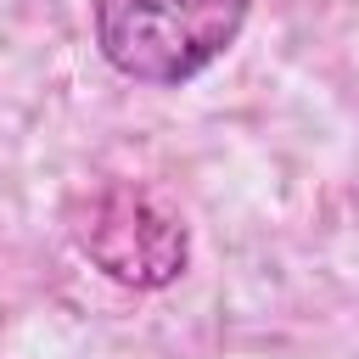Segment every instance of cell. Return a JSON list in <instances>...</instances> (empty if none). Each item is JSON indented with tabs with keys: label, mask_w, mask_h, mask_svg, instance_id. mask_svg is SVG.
<instances>
[{
	"label": "cell",
	"mask_w": 359,
	"mask_h": 359,
	"mask_svg": "<svg viewBox=\"0 0 359 359\" xmlns=\"http://www.w3.org/2000/svg\"><path fill=\"white\" fill-rule=\"evenodd\" d=\"M252 0H90L95 45L112 73L180 90L208 73L241 34Z\"/></svg>",
	"instance_id": "cell-1"
},
{
	"label": "cell",
	"mask_w": 359,
	"mask_h": 359,
	"mask_svg": "<svg viewBox=\"0 0 359 359\" xmlns=\"http://www.w3.org/2000/svg\"><path fill=\"white\" fill-rule=\"evenodd\" d=\"M73 241L107 280L135 292H163L191 264V230L180 213L129 180H101L73 208Z\"/></svg>",
	"instance_id": "cell-2"
}]
</instances>
